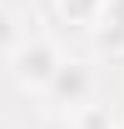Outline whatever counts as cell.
Wrapping results in <instances>:
<instances>
[{
	"mask_svg": "<svg viewBox=\"0 0 124 129\" xmlns=\"http://www.w3.org/2000/svg\"><path fill=\"white\" fill-rule=\"evenodd\" d=\"M60 64H65L60 50H55V40H45V35L20 40V50L10 55V70H15V84H20V89H50V80H55Z\"/></svg>",
	"mask_w": 124,
	"mask_h": 129,
	"instance_id": "obj_1",
	"label": "cell"
},
{
	"mask_svg": "<svg viewBox=\"0 0 124 129\" xmlns=\"http://www.w3.org/2000/svg\"><path fill=\"white\" fill-rule=\"evenodd\" d=\"M89 70H84V64H70L65 60L60 70H55V80H50V89L45 94L55 99V104H70V109H84V104H89Z\"/></svg>",
	"mask_w": 124,
	"mask_h": 129,
	"instance_id": "obj_2",
	"label": "cell"
},
{
	"mask_svg": "<svg viewBox=\"0 0 124 129\" xmlns=\"http://www.w3.org/2000/svg\"><path fill=\"white\" fill-rule=\"evenodd\" d=\"M94 40L104 55H119L124 60V0H104V15L94 25Z\"/></svg>",
	"mask_w": 124,
	"mask_h": 129,
	"instance_id": "obj_3",
	"label": "cell"
},
{
	"mask_svg": "<svg viewBox=\"0 0 124 129\" xmlns=\"http://www.w3.org/2000/svg\"><path fill=\"white\" fill-rule=\"evenodd\" d=\"M55 10L70 30H94L99 15H104V0H55Z\"/></svg>",
	"mask_w": 124,
	"mask_h": 129,
	"instance_id": "obj_4",
	"label": "cell"
},
{
	"mask_svg": "<svg viewBox=\"0 0 124 129\" xmlns=\"http://www.w3.org/2000/svg\"><path fill=\"white\" fill-rule=\"evenodd\" d=\"M20 40H25V30H20V20L10 15L5 5H0V60H10V55L20 50Z\"/></svg>",
	"mask_w": 124,
	"mask_h": 129,
	"instance_id": "obj_5",
	"label": "cell"
},
{
	"mask_svg": "<svg viewBox=\"0 0 124 129\" xmlns=\"http://www.w3.org/2000/svg\"><path fill=\"white\" fill-rule=\"evenodd\" d=\"M40 129H75V124H65V119H50V124H40Z\"/></svg>",
	"mask_w": 124,
	"mask_h": 129,
	"instance_id": "obj_6",
	"label": "cell"
}]
</instances>
